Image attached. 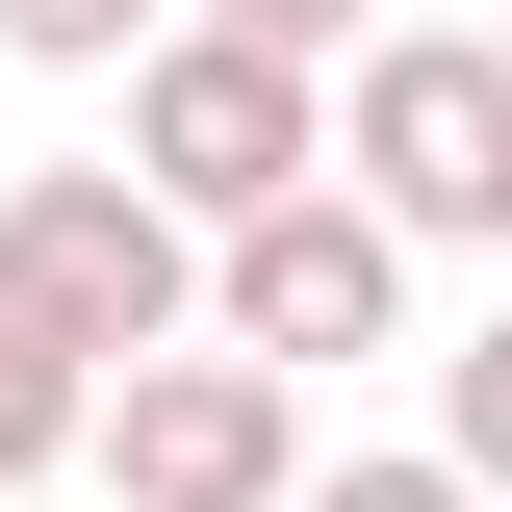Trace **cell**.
Instances as JSON below:
<instances>
[{
    "label": "cell",
    "instance_id": "6da1fadb",
    "mask_svg": "<svg viewBox=\"0 0 512 512\" xmlns=\"http://www.w3.org/2000/svg\"><path fill=\"white\" fill-rule=\"evenodd\" d=\"M333 154H359V205L410 256H487L512 231V26H384L333 77Z\"/></svg>",
    "mask_w": 512,
    "mask_h": 512
},
{
    "label": "cell",
    "instance_id": "7a4b0ae2",
    "mask_svg": "<svg viewBox=\"0 0 512 512\" xmlns=\"http://www.w3.org/2000/svg\"><path fill=\"white\" fill-rule=\"evenodd\" d=\"M128 180L180 205V231L308 205V180H333V77H308V52H231V26H154V52H128Z\"/></svg>",
    "mask_w": 512,
    "mask_h": 512
},
{
    "label": "cell",
    "instance_id": "3957f363",
    "mask_svg": "<svg viewBox=\"0 0 512 512\" xmlns=\"http://www.w3.org/2000/svg\"><path fill=\"white\" fill-rule=\"evenodd\" d=\"M0 282H26L103 384H128V359H205V231L128 180V154H52V180L0 205Z\"/></svg>",
    "mask_w": 512,
    "mask_h": 512
},
{
    "label": "cell",
    "instance_id": "277c9868",
    "mask_svg": "<svg viewBox=\"0 0 512 512\" xmlns=\"http://www.w3.org/2000/svg\"><path fill=\"white\" fill-rule=\"evenodd\" d=\"M103 487L128 512H308V384L231 359V333L205 359H128L103 384Z\"/></svg>",
    "mask_w": 512,
    "mask_h": 512
},
{
    "label": "cell",
    "instance_id": "5b68a950",
    "mask_svg": "<svg viewBox=\"0 0 512 512\" xmlns=\"http://www.w3.org/2000/svg\"><path fill=\"white\" fill-rule=\"evenodd\" d=\"M384 308H410V231H384L359 180H308V205H256V231H205V333L231 359H384Z\"/></svg>",
    "mask_w": 512,
    "mask_h": 512
},
{
    "label": "cell",
    "instance_id": "8992f818",
    "mask_svg": "<svg viewBox=\"0 0 512 512\" xmlns=\"http://www.w3.org/2000/svg\"><path fill=\"white\" fill-rule=\"evenodd\" d=\"M26 461H103V359L0 282V487H26Z\"/></svg>",
    "mask_w": 512,
    "mask_h": 512
},
{
    "label": "cell",
    "instance_id": "52a82bcc",
    "mask_svg": "<svg viewBox=\"0 0 512 512\" xmlns=\"http://www.w3.org/2000/svg\"><path fill=\"white\" fill-rule=\"evenodd\" d=\"M436 461H461V487L512 512V308H487V333H461V359H436Z\"/></svg>",
    "mask_w": 512,
    "mask_h": 512
},
{
    "label": "cell",
    "instance_id": "ba28073f",
    "mask_svg": "<svg viewBox=\"0 0 512 512\" xmlns=\"http://www.w3.org/2000/svg\"><path fill=\"white\" fill-rule=\"evenodd\" d=\"M154 26H180V0H0V52H26V77H128Z\"/></svg>",
    "mask_w": 512,
    "mask_h": 512
},
{
    "label": "cell",
    "instance_id": "9c48e42d",
    "mask_svg": "<svg viewBox=\"0 0 512 512\" xmlns=\"http://www.w3.org/2000/svg\"><path fill=\"white\" fill-rule=\"evenodd\" d=\"M180 26H231V52H308V77H359V52H384V0H180Z\"/></svg>",
    "mask_w": 512,
    "mask_h": 512
},
{
    "label": "cell",
    "instance_id": "30bf717a",
    "mask_svg": "<svg viewBox=\"0 0 512 512\" xmlns=\"http://www.w3.org/2000/svg\"><path fill=\"white\" fill-rule=\"evenodd\" d=\"M308 512H487V487H461V461H333Z\"/></svg>",
    "mask_w": 512,
    "mask_h": 512
}]
</instances>
